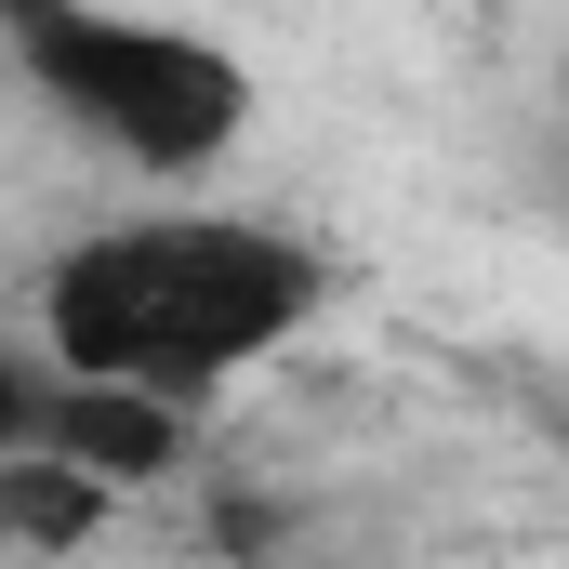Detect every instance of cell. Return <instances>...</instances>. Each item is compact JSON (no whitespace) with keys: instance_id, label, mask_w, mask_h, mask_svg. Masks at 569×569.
<instances>
[{"instance_id":"5b68a950","label":"cell","mask_w":569,"mask_h":569,"mask_svg":"<svg viewBox=\"0 0 569 569\" xmlns=\"http://www.w3.org/2000/svg\"><path fill=\"white\" fill-rule=\"evenodd\" d=\"M557 450H569V411H557Z\"/></svg>"},{"instance_id":"7a4b0ae2","label":"cell","mask_w":569,"mask_h":569,"mask_svg":"<svg viewBox=\"0 0 569 569\" xmlns=\"http://www.w3.org/2000/svg\"><path fill=\"white\" fill-rule=\"evenodd\" d=\"M0 53L133 172H212L252 133V67L199 27L107 13V0H0Z\"/></svg>"},{"instance_id":"6da1fadb","label":"cell","mask_w":569,"mask_h":569,"mask_svg":"<svg viewBox=\"0 0 569 569\" xmlns=\"http://www.w3.org/2000/svg\"><path fill=\"white\" fill-rule=\"evenodd\" d=\"M318 291H331V266L291 226H252V212H133V226H93V239L53 252L40 345H53V371L159 385V398L199 411L212 385L279 358L318 318Z\"/></svg>"},{"instance_id":"8992f818","label":"cell","mask_w":569,"mask_h":569,"mask_svg":"<svg viewBox=\"0 0 569 569\" xmlns=\"http://www.w3.org/2000/svg\"><path fill=\"white\" fill-rule=\"evenodd\" d=\"M557 186H569V159H557Z\"/></svg>"},{"instance_id":"3957f363","label":"cell","mask_w":569,"mask_h":569,"mask_svg":"<svg viewBox=\"0 0 569 569\" xmlns=\"http://www.w3.org/2000/svg\"><path fill=\"white\" fill-rule=\"evenodd\" d=\"M27 450H67L80 477L146 490V477L186 463V398H159V385H107V371H53V385L27 398Z\"/></svg>"},{"instance_id":"277c9868","label":"cell","mask_w":569,"mask_h":569,"mask_svg":"<svg viewBox=\"0 0 569 569\" xmlns=\"http://www.w3.org/2000/svg\"><path fill=\"white\" fill-rule=\"evenodd\" d=\"M27 398H40V371L0 345V450H27Z\"/></svg>"}]
</instances>
